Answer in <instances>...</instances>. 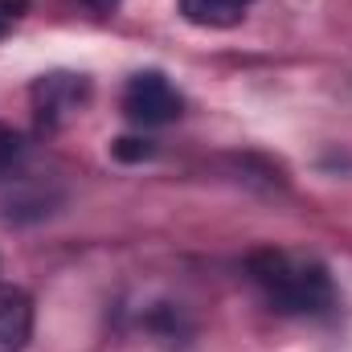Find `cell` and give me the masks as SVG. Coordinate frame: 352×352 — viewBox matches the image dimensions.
<instances>
[{"label":"cell","mask_w":352,"mask_h":352,"mask_svg":"<svg viewBox=\"0 0 352 352\" xmlns=\"http://www.w3.org/2000/svg\"><path fill=\"white\" fill-rule=\"evenodd\" d=\"M21 152H25L21 131H12L8 123H0V168H8L12 160H21Z\"/></svg>","instance_id":"obj_7"},{"label":"cell","mask_w":352,"mask_h":352,"mask_svg":"<svg viewBox=\"0 0 352 352\" xmlns=\"http://www.w3.org/2000/svg\"><path fill=\"white\" fill-rule=\"evenodd\" d=\"M82 4H90V8H94V12H111V8H115V4H119V0H82Z\"/></svg>","instance_id":"obj_8"},{"label":"cell","mask_w":352,"mask_h":352,"mask_svg":"<svg viewBox=\"0 0 352 352\" xmlns=\"http://www.w3.org/2000/svg\"><path fill=\"white\" fill-rule=\"evenodd\" d=\"M111 156H115L119 164H144V160L152 156V144L140 140V135H123V140L111 144Z\"/></svg>","instance_id":"obj_6"},{"label":"cell","mask_w":352,"mask_h":352,"mask_svg":"<svg viewBox=\"0 0 352 352\" xmlns=\"http://www.w3.org/2000/svg\"><path fill=\"white\" fill-rule=\"evenodd\" d=\"M180 111H184V98L160 70H144L123 87V115L135 127H164L180 119Z\"/></svg>","instance_id":"obj_2"},{"label":"cell","mask_w":352,"mask_h":352,"mask_svg":"<svg viewBox=\"0 0 352 352\" xmlns=\"http://www.w3.org/2000/svg\"><path fill=\"white\" fill-rule=\"evenodd\" d=\"M4 33H8V16L0 12V37H4Z\"/></svg>","instance_id":"obj_9"},{"label":"cell","mask_w":352,"mask_h":352,"mask_svg":"<svg viewBox=\"0 0 352 352\" xmlns=\"http://www.w3.org/2000/svg\"><path fill=\"white\" fill-rule=\"evenodd\" d=\"M250 274L266 291V299L287 316H316V311H328L336 299L332 274L311 258H291L283 250H258L250 254Z\"/></svg>","instance_id":"obj_1"},{"label":"cell","mask_w":352,"mask_h":352,"mask_svg":"<svg viewBox=\"0 0 352 352\" xmlns=\"http://www.w3.org/2000/svg\"><path fill=\"white\" fill-rule=\"evenodd\" d=\"M90 98L87 74H45L33 82V107L41 127H62L70 115H78Z\"/></svg>","instance_id":"obj_3"},{"label":"cell","mask_w":352,"mask_h":352,"mask_svg":"<svg viewBox=\"0 0 352 352\" xmlns=\"http://www.w3.org/2000/svg\"><path fill=\"white\" fill-rule=\"evenodd\" d=\"M250 4L254 0H180V12L201 29H230L246 16Z\"/></svg>","instance_id":"obj_5"},{"label":"cell","mask_w":352,"mask_h":352,"mask_svg":"<svg viewBox=\"0 0 352 352\" xmlns=\"http://www.w3.org/2000/svg\"><path fill=\"white\" fill-rule=\"evenodd\" d=\"M29 332H33V299L21 287L0 283V352H21L29 344Z\"/></svg>","instance_id":"obj_4"}]
</instances>
